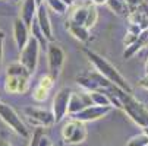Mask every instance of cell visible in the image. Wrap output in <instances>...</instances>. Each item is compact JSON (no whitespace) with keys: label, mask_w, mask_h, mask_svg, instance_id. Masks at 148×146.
<instances>
[{"label":"cell","mask_w":148,"mask_h":146,"mask_svg":"<svg viewBox=\"0 0 148 146\" xmlns=\"http://www.w3.org/2000/svg\"><path fill=\"white\" fill-rule=\"evenodd\" d=\"M43 134H44V130H43V129H37V130L34 132L32 137H31L29 146H38V143H40V139H41V136H43Z\"/></svg>","instance_id":"484cf974"},{"label":"cell","mask_w":148,"mask_h":146,"mask_svg":"<svg viewBox=\"0 0 148 146\" xmlns=\"http://www.w3.org/2000/svg\"><path fill=\"white\" fill-rule=\"evenodd\" d=\"M25 114L31 121L37 123L38 126H51V124L56 123L53 111H46L43 108L28 107V108H25Z\"/></svg>","instance_id":"ba28073f"},{"label":"cell","mask_w":148,"mask_h":146,"mask_svg":"<svg viewBox=\"0 0 148 146\" xmlns=\"http://www.w3.org/2000/svg\"><path fill=\"white\" fill-rule=\"evenodd\" d=\"M13 38H15V43H16V47L19 51H22L25 48V45L28 44V41L31 39L29 28L21 18H18L13 24Z\"/></svg>","instance_id":"9c48e42d"},{"label":"cell","mask_w":148,"mask_h":146,"mask_svg":"<svg viewBox=\"0 0 148 146\" xmlns=\"http://www.w3.org/2000/svg\"><path fill=\"white\" fill-rule=\"evenodd\" d=\"M0 146H12L9 142H6V140H0Z\"/></svg>","instance_id":"d6a6232c"},{"label":"cell","mask_w":148,"mask_h":146,"mask_svg":"<svg viewBox=\"0 0 148 146\" xmlns=\"http://www.w3.org/2000/svg\"><path fill=\"white\" fill-rule=\"evenodd\" d=\"M12 2H15V3H18V2H21V0H12Z\"/></svg>","instance_id":"8d00e7d4"},{"label":"cell","mask_w":148,"mask_h":146,"mask_svg":"<svg viewBox=\"0 0 148 146\" xmlns=\"http://www.w3.org/2000/svg\"><path fill=\"white\" fill-rule=\"evenodd\" d=\"M37 24H38V28L41 29V32L44 34V37L49 39V41H53V28H51V24H50V16H49V12H47V7L43 5L38 6V10H37Z\"/></svg>","instance_id":"30bf717a"},{"label":"cell","mask_w":148,"mask_h":146,"mask_svg":"<svg viewBox=\"0 0 148 146\" xmlns=\"http://www.w3.org/2000/svg\"><path fill=\"white\" fill-rule=\"evenodd\" d=\"M84 53H85V56L88 57V60L94 65V67L97 69V72H98L103 77H106L109 82H112L113 85H116L117 88L123 89L125 92L132 94V88H131V85L128 83V80H126V79L119 73V70H117L112 63H109V61L106 60L104 57H101L100 54H97V53H94V51H91V50H87V48H85V50H84Z\"/></svg>","instance_id":"6da1fadb"},{"label":"cell","mask_w":148,"mask_h":146,"mask_svg":"<svg viewBox=\"0 0 148 146\" xmlns=\"http://www.w3.org/2000/svg\"><path fill=\"white\" fill-rule=\"evenodd\" d=\"M78 121H79V120H78ZM85 137H87V129H85V126H84V123L79 121L78 126H76V129H75V132H73L72 136L66 140V143H68V145H78V143H81V142L85 140Z\"/></svg>","instance_id":"e0dca14e"},{"label":"cell","mask_w":148,"mask_h":146,"mask_svg":"<svg viewBox=\"0 0 148 146\" xmlns=\"http://www.w3.org/2000/svg\"><path fill=\"white\" fill-rule=\"evenodd\" d=\"M37 10H38V5L37 0H24L22 3V9H21V19L27 24V26L31 29L32 28V20L37 16Z\"/></svg>","instance_id":"4fadbf2b"},{"label":"cell","mask_w":148,"mask_h":146,"mask_svg":"<svg viewBox=\"0 0 148 146\" xmlns=\"http://www.w3.org/2000/svg\"><path fill=\"white\" fill-rule=\"evenodd\" d=\"M145 73L148 75V58H147V61H145Z\"/></svg>","instance_id":"836d02e7"},{"label":"cell","mask_w":148,"mask_h":146,"mask_svg":"<svg viewBox=\"0 0 148 146\" xmlns=\"http://www.w3.org/2000/svg\"><path fill=\"white\" fill-rule=\"evenodd\" d=\"M125 3L131 7H138L142 5V0H125Z\"/></svg>","instance_id":"83f0119b"},{"label":"cell","mask_w":148,"mask_h":146,"mask_svg":"<svg viewBox=\"0 0 148 146\" xmlns=\"http://www.w3.org/2000/svg\"><path fill=\"white\" fill-rule=\"evenodd\" d=\"M139 85H141L144 89H147V91H148V75H145V76L139 80Z\"/></svg>","instance_id":"f1b7e54d"},{"label":"cell","mask_w":148,"mask_h":146,"mask_svg":"<svg viewBox=\"0 0 148 146\" xmlns=\"http://www.w3.org/2000/svg\"><path fill=\"white\" fill-rule=\"evenodd\" d=\"M113 92L117 95V98L122 102V110L131 117V120L138 124L139 127H148V110L144 104L138 99L134 98L132 94L125 92L123 89L117 88L116 85L113 86Z\"/></svg>","instance_id":"7a4b0ae2"},{"label":"cell","mask_w":148,"mask_h":146,"mask_svg":"<svg viewBox=\"0 0 148 146\" xmlns=\"http://www.w3.org/2000/svg\"><path fill=\"white\" fill-rule=\"evenodd\" d=\"M3 38H5V34L0 31V61H2V56H3Z\"/></svg>","instance_id":"f546056e"},{"label":"cell","mask_w":148,"mask_h":146,"mask_svg":"<svg viewBox=\"0 0 148 146\" xmlns=\"http://www.w3.org/2000/svg\"><path fill=\"white\" fill-rule=\"evenodd\" d=\"M62 2H63V3H65V5L69 7V6H72V5H73V2H75V0H62Z\"/></svg>","instance_id":"1f68e13d"},{"label":"cell","mask_w":148,"mask_h":146,"mask_svg":"<svg viewBox=\"0 0 148 146\" xmlns=\"http://www.w3.org/2000/svg\"><path fill=\"white\" fill-rule=\"evenodd\" d=\"M51 146H56V145H51Z\"/></svg>","instance_id":"74e56055"},{"label":"cell","mask_w":148,"mask_h":146,"mask_svg":"<svg viewBox=\"0 0 148 146\" xmlns=\"http://www.w3.org/2000/svg\"><path fill=\"white\" fill-rule=\"evenodd\" d=\"M38 146H51V142H50V139L46 134H43V136H41V139H40Z\"/></svg>","instance_id":"4316f807"},{"label":"cell","mask_w":148,"mask_h":146,"mask_svg":"<svg viewBox=\"0 0 148 146\" xmlns=\"http://www.w3.org/2000/svg\"><path fill=\"white\" fill-rule=\"evenodd\" d=\"M126 146H148V136L142 132L141 134H136L134 136Z\"/></svg>","instance_id":"d4e9b609"},{"label":"cell","mask_w":148,"mask_h":146,"mask_svg":"<svg viewBox=\"0 0 148 146\" xmlns=\"http://www.w3.org/2000/svg\"><path fill=\"white\" fill-rule=\"evenodd\" d=\"M91 2H92L94 5H97V6H101V5H107L109 0H91Z\"/></svg>","instance_id":"4dcf8cb0"},{"label":"cell","mask_w":148,"mask_h":146,"mask_svg":"<svg viewBox=\"0 0 148 146\" xmlns=\"http://www.w3.org/2000/svg\"><path fill=\"white\" fill-rule=\"evenodd\" d=\"M38 54H40V41L35 37H31L25 48L21 51V63H22L27 70L34 75L37 65H38Z\"/></svg>","instance_id":"277c9868"},{"label":"cell","mask_w":148,"mask_h":146,"mask_svg":"<svg viewBox=\"0 0 148 146\" xmlns=\"http://www.w3.org/2000/svg\"><path fill=\"white\" fill-rule=\"evenodd\" d=\"M97 19H98V12H97V7L95 5H90L88 6V16H87V22H85V26L90 29L92 28L95 24H97Z\"/></svg>","instance_id":"44dd1931"},{"label":"cell","mask_w":148,"mask_h":146,"mask_svg":"<svg viewBox=\"0 0 148 146\" xmlns=\"http://www.w3.org/2000/svg\"><path fill=\"white\" fill-rule=\"evenodd\" d=\"M129 20H131V24L138 25L142 31L148 29V13L147 12H142V10L136 9L129 15Z\"/></svg>","instance_id":"9a60e30c"},{"label":"cell","mask_w":148,"mask_h":146,"mask_svg":"<svg viewBox=\"0 0 148 146\" xmlns=\"http://www.w3.org/2000/svg\"><path fill=\"white\" fill-rule=\"evenodd\" d=\"M37 5L40 6V5H43V0H37Z\"/></svg>","instance_id":"d590c367"},{"label":"cell","mask_w":148,"mask_h":146,"mask_svg":"<svg viewBox=\"0 0 148 146\" xmlns=\"http://www.w3.org/2000/svg\"><path fill=\"white\" fill-rule=\"evenodd\" d=\"M8 75L9 76H18V77H31V73L27 70V67L21 63H13L8 67Z\"/></svg>","instance_id":"d6986e66"},{"label":"cell","mask_w":148,"mask_h":146,"mask_svg":"<svg viewBox=\"0 0 148 146\" xmlns=\"http://www.w3.org/2000/svg\"><path fill=\"white\" fill-rule=\"evenodd\" d=\"M69 32L76 38V39H79V41H88V38H90V29L87 28V26H84V25H75V24H71L69 22Z\"/></svg>","instance_id":"ac0fdd59"},{"label":"cell","mask_w":148,"mask_h":146,"mask_svg":"<svg viewBox=\"0 0 148 146\" xmlns=\"http://www.w3.org/2000/svg\"><path fill=\"white\" fill-rule=\"evenodd\" d=\"M78 120H75V118H72L71 121H68L65 126H63V129H62V136H63V140H68L71 136H72V133L75 132V129H76V126H78Z\"/></svg>","instance_id":"ffe728a7"},{"label":"cell","mask_w":148,"mask_h":146,"mask_svg":"<svg viewBox=\"0 0 148 146\" xmlns=\"http://www.w3.org/2000/svg\"><path fill=\"white\" fill-rule=\"evenodd\" d=\"M107 5L110 6L112 10H114V12L119 13V15L125 13V10L128 9V5L125 3V0H109Z\"/></svg>","instance_id":"7402d4cb"},{"label":"cell","mask_w":148,"mask_h":146,"mask_svg":"<svg viewBox=\"0 0 148 146\" xmlns=\"http://www.w3.org/2000/svg\"><path fill=\"white\" fill-rule=\"evenodd\" d=\"M47 5L50 6V9H53L56 13L59 15H63L66 10H68V6L62 2V0H46Z\"/></svg>","instance_id":"603a6c76"},{"label":"cell","mask_w":148,"mask_h":146,"mask_svg":"<svg viewBox=\"0 0 148 146\" xmlns=\"http://www.w3.org/2000/svg\"><path fill=\"white\" fill-rule=\"evenodd\" d=\"M91 101L94 105H101V107H113V102L112 98L109 96V94L106 92V89L101 91H88Z\"/></svg>","instance_id":"5bb4252c"},{"label":"cell","mask_w":148,"mask_h":146,"mask_svg":"<svg viewBox=\"0 0 148 146\" xmlns=\"http://www.w3.org/2000/svg\"><path fill=\"white\" fill-rule=\"evenodd\" d=\"M0 118H2L16 134L22 136V137L29 136V132H28L27 126L24 124V121L21 120L18 113L10 105H8V104H0Z\"/></svg>","instance_id":"3957f363"},{"label":"cell","mask_w":148,"mask_h":146,"mask_svg":"<svg viewBox=\"0 0 148 146\" xmlns=\"http://www.w3.org/2000/svg\"><path fill=\"white\" fill-rule=\"evenodd\" d=\"M87 16H88V6H79V7H76V9L72 12V15H71V24L84 25V26H85Z\"/></svg>","instance_id":"2e32d148"},{"label":"cell","mask_w":148,"mask_h":146,"mask_svg":"<svg viewBox=\"0 0 148 146\" xmlns=\"http://www.w3.org/2000/svg\"><path fill=\"white\" fill-rule=\"evenodd\" d=\"M0 104H2V102H0Z\"/></svg>","instance_id":"f35d334b"},{"label":"cell","mask_w":148,"mask_h":146,"mask_svg":"<svg viewBox=\"0 0 148 146\" xmlns=\"http://www.w3.org/2000/svg\"><path fill=\"white\" fill-rule=\"evenodd\" d=\"M49 92H50V89H47V88H44V86L38 85V86L34 89L32 96H34V99H35V101L43 102V101H46V99L49 98Z\"/></svg>","instance_id":"cb8c5ba5"},{"label":"cell","mask_w":148,"mask_h":146,"mask_svg":"<svg viewBox=\"0 0 148 146\" xmlns=\"http://www.w3.org/2000/svg\"><path fill=\"white\" fill-rule=\"evenodd\" d=\"M47 57H49V73L56 80L60 76L62 67L65 65V53L57 44H50Z\"/></svg>","instance_id":"8992f818"},{"label":"cell","mask_w":148,"mask_h":146,"mask_svg":"<svg viewBox=\"0 0 148 146\" xmlns=\"http://www.w3.org/2000/svg\"><path fill=\"white\" fill-rule=\"evenodd\" d=\"M71 96H72V91L69 88H62L57 91L54 99H53V107L51 111L54 114V120L56 123L62 121L66 117V114H69V102H71Z\"/></svg>","instance_id":"5b68a950"},{"label":"cell","mask_w":148,"mask_h":146,"mask_svg":"<svg viewBox=\"0 0 148 146\" xmlns=\"http://www.w3.org/2000/svg\"><path fill=\"white\" fill-rule=\"evenodd\" d=\"M29 86V77H18V76H6L5 89L9 94H25Z\"/></svg>","instance_id":"7c38bea8"},{"label":"cell","mask_w":148,"mask_h":146,"mask_svg":"<svg viewBox=\"0 0 148 146\" xmlns=\"http://www.w3.org/2000/svg\"><path fill=\"white\" fill-rule=\"evenodd\" d=\"M92 105V101L90 96V92H81V94H75L72 92L71 96V102H69V114L75 115L79 111H82L85 107Z\"/></svg>","instance_id":"8fae6325"},{"label":"cell","mask_w":148,"mask_h":146,"mask_svg":"<svg viewBox=\"0 0 148 146\" xmlns=\"http://www.w3.org/2000/svg\"><path fill=\"white\" fill-rule=\"evenodd\" d=\"M112 108L113 107H101V105H94V104H92V105L85 107L78 114L72 115V118L79 120L82 123H85V121H95V120H100V118L106 117L112 111Z\"/></svg>","instance_id":"52a82bcc"},{"label":"cell","mask_w":148,"mask_h":146,"mask_svg":"<svg viewBox=\"0 0 148 146\" xmlns=\"http://www.w3.org/2000/svg\"><path fill=\"white\" fill-rule=\"evenodd\" d=\"M142 130H144V133H145V134H147V136H148V127H144V129H142Z\"/></svg>","instance_id":"e575fe53"}]
</instances>
